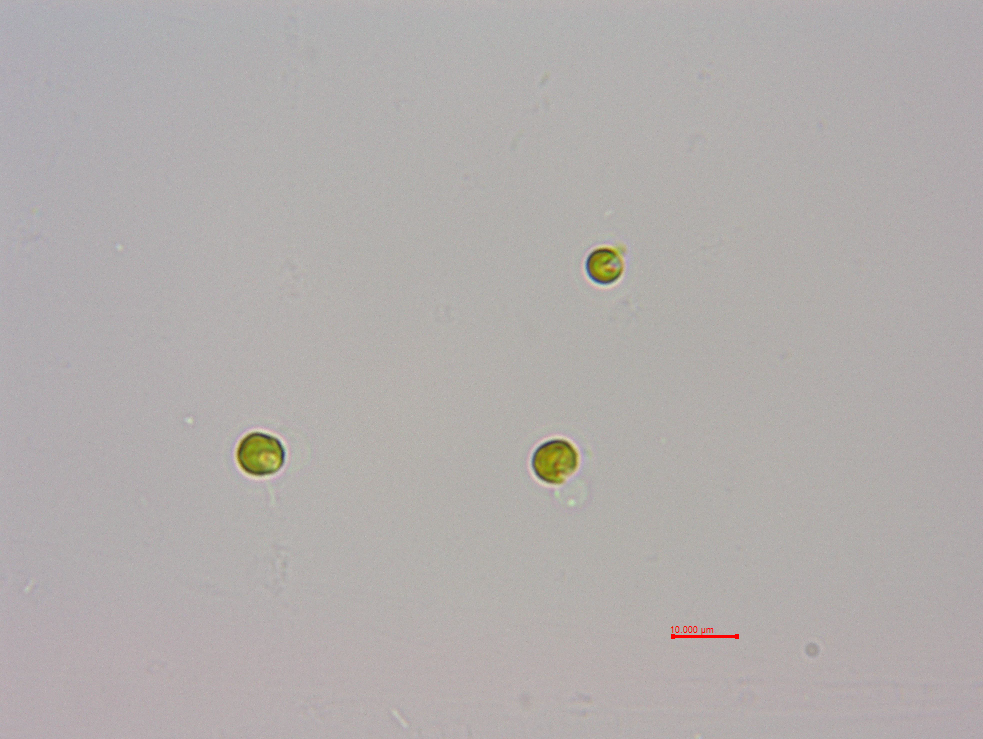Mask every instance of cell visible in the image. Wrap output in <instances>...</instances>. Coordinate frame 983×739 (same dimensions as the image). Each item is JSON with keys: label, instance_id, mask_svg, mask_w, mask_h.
Here are the masks:
<instances>
[{"label": "cell", "instance_id": "cell-1", "mask_svg": "<svg viewBox=\"0 0 983 739\" xmlns=\"http://www.w3.org/2000/svg\"><path fill=\"white\" fill-rule=\"evenodd\" d=\"M585 461V452L572 438L554 435L541 440L529 457L534 480L544 487L561 489L577 479Z\"/></svg>", "mask_w": 983, "mask_h": 739}, {"label": "cell", "instance_id": "cell-3", "mask_svg": "<svg viewBox=\"0 0 983 739\" xmlns=\"http://www.w3.org/2000/svg\"><path fill=\"white\" fill-rule=\"evenodd\" d=\"M629 247L620 241L595 244L582 262L587 281L598 288H611L621 282L627 269Z\"/></svg>", "mask_w": 983, "mask_h": 739}, {"label": "cell", "instance_id": "cell-2", "mask_svg": "<svg viewBox=\"0 0 983 739\" xmlns=\"http://www.w3.org/2000/svg\"><path fill=\"white\" fill-rule=\"evenodd\" d=\"M287 450L277 436L261 431L244 435L236 448V461L247 475L264 478L277 474L285 465Z\"/></svg>", "mask_w": 983, "mask_h": 739}]
</instances>
